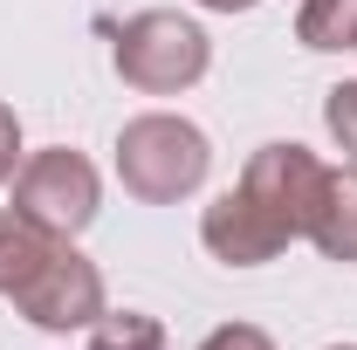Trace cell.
<instances>
[{"instance_id":"obj_1","label":"cell","mask_w":357,"mask_h":350,"mask_svg":"<svg viewBox=\"0 0 357 350\" xmlns=\"http://www.w3.org/2000/svg\"><path fill=\"white\" fill-rule=\"evenodd\" d=\"M213 172V144L192 117H172V110H144L117 131V178L124 192L144 199V206H172V199H192Z\"/></svg>"},{"instance_id":"obj_2","label":"cell","mask_w":357,"mask_h":350,"mask_svg":"<svg viewBox=\"0 0 357 350\" xmlns=\"http://www.w3.org/2000/svg\"><path fill=\"white\" fill-rule=\"evenodd\" d=\"M206 62H213V42H206V28L199 21H185L172 7H144L131 14L124 28H117V76L144 96H178V89H192L206 76Z\"/></svg>"},{"instance_id":"obj_3","label":"cell","mask_w":357,"mask_h":350,"mask_svg":"<svg viewBox=\"0 0 357 350\" xmlns=\"http://www.w3.org/2000/svg\"><path fill=\"white\" fill-rule=\"evenodd\" d=\"M14 206L35 220V227H48L55 241H76L89 220H96V206H103V178H96V165H89L83 151L48 144V151H35L14 172Z\"/></svg>"},{"instance_id":"obj_4","label":"cell","mask_w":357,"mask_h":350,"mask_svg":"<svg viewBox=\"0 0 357 350\" xmlns=\"http://www.w3.org/2000/svg\"><path fill=\"white\" fill-rule=\"evenodd\" d=\"M14 309L35 323V330H55V337H69V330H89L96 316H103V275L89 254H76L69 241L55 248L42 261V275L14 296Z\"/></svg>"},{"instance_id":"obj_5","label":"cell","mask_w":357,"mask_h":350,"mask_svg":"<svg viewBox=\"0 0 357 350\" xmlns=\"http://www.w3.org/2000/svg\"><path fill=\"white\" fill-rule=\"evenodd\" d=\"M316 185H323V158L310 144H296V137L289 144H261L248 158V172H241V192H255L268 213L289 227V241H303V227H310Z\"/></svg>"},{"instance_id":"obj_6","label":"cell","mask_w":357,"mask_h":350,"mask_svg":"<svg viewBox=\"0 0 357 350\" xmlns=\"http://www.w3.org/2000/svg\"><path fill=\"white\" fill-rule=\"evenodd\" d=\"M199 241H206V254L213 261H227V268H261V261H275L282 248H289V227L268 213L255 192H220L206 213H199Z\"/></svg>"},{"instance_id":"obj_7","label":"cell","mask_w":357,"mask_h":350,"mask_svg":"<svg viewBox=\"0 0 357 350\" xmlns=\"http://www.w3.org/2000/svg\"><path fill=\"white\" fill-rule=\"evenodd\" d=\"M303 241H316L330 261H357V165H323Z\"/></svg>"},{"instance_id":"obj_8","label":"cell","mask_w":357,"mask_h":350,"mask_svg":"<svg viewBox=\"0 0 357 350\" xmlns=\"http://www.w3.org/2000/svg\"><path fill=\"white\" fill-rule=\"evenodd\" d=\"M55 248H62V241H55L48 227H35L21 206H0V296L14 303V296L42 275V261L55 254Z\"/></svg>"},{"instance_id":"obj_9","label":"cell","mask_w":357,"mask_h":350,"mask_svg":"<svg viewBox=\"0 0 357 350\" xmlns=\"http://www.w3.org/2000/svg\"><path fill=\"white\" fill-rule=\"evenodd\" d=\"M296 42L316 48V55L357 48V0H303V14H296Z\"/></svg>"},{"instance_id":"obj_10","label":"cell","mask_w":357,"mask_h":350,"mask_svg":"<svg viewBox=\"0 0 357 350\" xmlns=\"http://www.w3.org/2000/svg\"><path fill=\"white\" fill-rule=\"evenodd\" d=\"M89 350H165V323L144 309H103L89 323Z\"/></svg>"},{"instance_id":"obj_11","label":"cell","mask_w":357,"mask_h":350,"mask_svg":"<svg viewBox=\"0 0 357 350\" xmlns=\"http://www.w3.org/2000/svg\"><path fill=\"white\" fill-rule=\"evenodd\" d=\"M323 124H330V137H337V151L357 165V83H337L330 96H323Z\"/></svg>"},{"instance_id":"obj_12","label":"cell","mask_w":357,"mask_h":350,"mask_svg":"<svg viewBox=\"0 0 357 350\" xmlns=\"http://www.w3.org/2000/svg\"><path fill=\"white\" fill-rule=\"evenodd\" d=\"M199 350H275V337H268V330H255V323H220Z\"/></svg>"},{"instance_id":"obj_13","label":"cell","mask_w":357,"mask_h":350,"mask_svg":"<svg viewBox=\"0 0 357 350\" xmlns=\"http://www.w3.org/2000/svg\"><path fill=\"white\" fill-rule=\"evenodd\" d=\"M14 158H21V117L0 103V185L14 178Z\"/></svg>"},{"instance_id":"obj_14","label":"cell","mask_w":357,"mask_h":350,"mask_svg":"<svg viewBox=\"0 0 357 350\" xmlns=\"http://www.w3.org/2000/svg\"><path fill=\"white\" fill-rule=\"evenodd\" d=\"M199 7H213V14H248V7H261V0H199Z\"/></svg>"},{"instance_id":"obj_15","label":"cell","mask_w":357,"mask_h":350,"mask_svg":"<svg viewBox=\"0 0 357 350\" xmlns=\"http://www.w3.org/2000/svg\"><path fill=\"white\" fill-rule=\"evenodd\" d=\"M330 350H357V344H330Z\"/></svg>"}]
</instances>
